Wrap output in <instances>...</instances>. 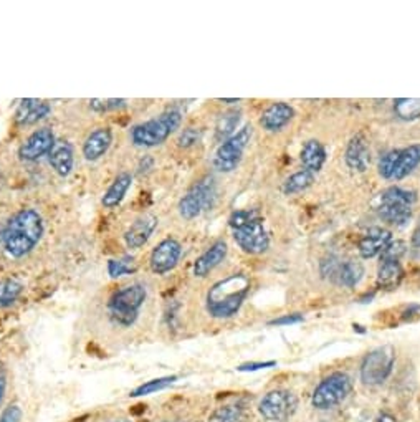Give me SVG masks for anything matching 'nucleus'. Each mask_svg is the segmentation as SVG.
<instances>
[{"label": "nucleus", "mask_w": 420, "mask_h": 422, "mask_svg": "<svg viewBox=\"0 0 420 422\" xmlns=\"http://www.w3.org/2000/svg\"><path fill=\"white\" fill-rule=\"evenodd\" d=\"M182 123V113L179 110H169L158 118H152L149 121L137 124L131 129V143L137 147H156L168 139L170 134L175 133Z\"/></svg>", "instance_id": "nucleus-4"}, {"label": "nucleus", "mask_w": 420, "mask_h": 422, "mask_svg": "<svg viewBox=\"0 0 420 422\" xmlns=\"http://www.w3.org/2000/svg\"><path fill=\"white\" fill-rule=\"evenodd\" d=\"M137 270L135 258L133 257H123L118 261H109L108 262V273L111 278H119L123 275H131Z\"/></svg>", "instance_id": "nucleus-32"}, {"label": "nucleus", "mask_w": 420, "mask_h": 422, "mask_svg": "<svg viewBox=\"0 0 420 422\" xmlns=\"http://www.w3.org/2000/svg\"><path fill=\"white\" fill-rule=\"evenodd\" d=\"M174 381H177V376H168V378H159V379H152V381H147L144 384H141V386H137L135 391L131 393L133 397L137 396H147V394L152 393H158L163 391L168 386H170Z\"/></svg>", "instance_id": "nucleus-31"}, {"label": "nucleus", "mask_w": 420, "mask_h": 422, "mask_svg": "<svg viewBox=\"0 0 420 422\" xmlns=\"http://www.w3.org/2000/svg\"><path fill=\"white\" fill-rule=\"evenodd\" d=\"M43 219L35 209L18 211L2 230V244L13 258H22L34 250L43 235Z\"/></svg>", "instance_id": "nucleus-1"}, {"label": "nucleus", "mask_w": 420, "mask_h": 422, "mask_svg": "<svg viewBox=\"0 0 420 422\" xmlns=\"http://www.w3.org/2000/svg\"><path fill=\"white\" fill-rule=\"evenodd\" d=\"M250 291V278L243 273H233L212 285L207 294V312L210 317L224 319L238 313Z\"/></svg>", "instance_id": "nucleus-2"}, {"label": "nucleus", "mask_w": 420, "mask_h": 422, "mask_svg": "<svg viewBox=\"0 0 420 422\" xmlns=\"http://www.w3.org/2000/svg\"><path fill=\"white\" fill-rule=\"evenodd\" d=\"M242 409L237 406H224L214 411L207 422H242Z\"/></svg>", "instance_id": "nucleus-33"}, {"label": "nucleus", "mask_w": 420, "mask_h": 422, "mask_svg": "<svg viewBox=\"0 0 420 422\" xmlns=\"http://www.w3.org/2000/svg\"><path fill=\"white\" fill-rule=\"evenodd\" d=\"M299 161H302L303 169L309 171V173L316 174L318 171H321L323 164L326 161V150L318 139H309L302 147L299 152Z\"/></svg>", "instance_id": "nucleus-22"}, {"label": "nucleus", "mask_w": 420, "mask_h": 422, "mask_svg": "<svg viewBox=\"0 0 420 422\" xmlns=\"http://www.w3.org/2000/svg\"><path fill=\"white\" fill-rule=\"evenodd\" d=\"M404 278V268L400 262L395 261H381L379 270H377V286L379 289H395L399 286Z\"/></svg>", "instance_id": "nucleus-24"}, {"label": "nucleus", "mask_w": 420, "mask_h": 422, "mask_svg": "<svg viewBox=\"0 0 420 422\" xmlns=\"http://www.w3.org/2000/svg\"><path fill=\"white\" fill-rule=\"evenodd\" d=\"M410 245L415 249H420V222L412 232V237H410Z\"/></svg>", "instance_id": "nucleus-42"}, {"label": "nucleus", "mask_w": 420, "mask_h": 422, "mask_svg": "<svg viewBox=\"0 0 420 422\" xmlns=\"http://www.w3.org/2000/svg\"><path fill=\"white\" fill-rule=\"evenodd\" d=\"M405 252H407V244L402 242V240H392L384 252L381 253V261H395L400 262V258L404 257Z\"/></svg>", "instance_id": "nucleus-35"}, {"label": "nucleus", "mask_w": 420, "mask_h": 422, "mask_svg": "<svg viewBox=\"0 0 420 422\" xmlns=\"http://www.w3.org/2000/svg\"><path fill=\"white\" fill-rule=\"evenodd\" d=\"M158 227V217L156 216H142L140 219L133 222V225L129 227L124 234V242L129 249H141L147 244V240L151 239L152 232Z\"/></svg>", "instance_id": "nucleus-16"}, {"label": "nucleus", "mask_w": 420, "mask_h": 422, "mask_svg": "<svg viewBox=\"0 0 420 422\" xmlns=\"http://www.w3.org/2000/svg\"><path fill=\"white\" fill-rule=\"evenodd\" d=\"M182 255V245L172 237H168L152 249L149 267L156 275H165L177 267Z\"/></svg>", "instance_id": "nucleus-12"}, {"label": "nucleus", "mask_w": 420, "mask_h": 422, "mask_svg": "<svg viewBox=\"0 0 420 422\" xmlns=\"http://www.w3.org/2000/svg\"><path fill=\"white\" fill-rule=\"evenodd\" d=\"M374 422H397V421L392 416H389V414H381Z\"/></svg>", "instance_id": "nucleus-43"}, {"label": "nucleus", "mask_w": 420, "mask_h": 422, "mask_svg": "<svg viewBox=\"0 0 420 422\" xmlns=\"http://www.w3.org/2000/svg\"><path fill=\"white\" fill-rule=\"evenodd\" d=\"M215 180L212 176H205V178L194 183L192 187L186 192V196L179 201V214L186 220L197 219L202 212L212 207V204L215 201Z\"/></svg>", "instance_id": "nucleus-7"}, {"label": "nucleus", "mask_w": 420, "mask_h": 422, "mask_svg": "<svg viewBox=\"0 0 420 422\" xmlns=\"http://www.w3.org/2000/svg\"><path fill=\"white\" fill-rule=\"evenodd\" d=\"M128 101L126 100H116V98H109V100H91L90 101V108L96 111V113H106V111H114V110H121L126 106Z\"/></svg>", "instance_id": "nucleus-36"}, {"label": "nucleus", "mask_w": 420, "mask_h": 422, "mask_svg": "<svg viewBox=\"0 0 420 422\" xmlns=\"http://www.w3.org/2000/svg\"><path fill=\"white\" fill-rule=\"evenodd\" d=\"M113 143V131L109 128H96L83 143V156L86 161H98L108 152Z\"/></svg>", "instance_id": "nucleus-19"}, {"label": "nucleus", "mask_w": 420, "mask_h": 422, "mask_svg": "<svg viewBox=\"0 0 420 422\" xmlns=\"http://www.w3.org/2000/svg\"><path fill=\"white\" fill-rule=\"evenodd\" d=\"M133 184V176L129 173H121L116 176V179L113 180V184L109 185L108 191L104 192L103 199H101V204L106 209H114L118 207L119 204L123 202L124 196H126V192L129 191V187H131Z\"/></svg>", "instance_id": "nucleus-23"}, {"label": "nucleus", "mask_w": 420, "mask_h": 422, "mask_svg": "<svg viewBox=\"0 0 420 422\" xmlns=\"http://www.w3.org/2000/svg\"><path fill=\"white\" fill-rule=\"evenodd\" d=\"M50 166L55 169V173L62 178L72 174L73 164H75V151L68 141H57L53 150L48 154Z\"/></svg>", "instance_id": "nucleus-21"}, {"label": "nucleus", "mask_w": 420, "mask_h": 422, "mask_svg": "<svg viewBox=\"0 0 420 422\" xmlns=\"http://www.w3.org/2000/svg\"><path fill=\"white\" fill-rule=\"evenodd\" d=\"M364 277V265L358 261H348L344 263H339L338 270H336L333 280L341 286L346 289H353L356 286Z\"/></svg>", "instance_id": "nucleus-26"}, {"label": "nucleus", "mask_w": 420, "mask_h": 422, "mask_svg": "<svg viewBox=\"0 0 420 422\" xmlns=\"http://www.w3.org/2000/svg\"><path fill=\"white\" fill-rule=\"evenodd\" d=\"M420 164V143L419 145H410L409 147H404L399 152V159H397L394 179L400 180L407 178L409 174H412L417 166Z\"/></svg>", "instance_id": "nucleus-25"}, {"label": "nucleus", "mask_w": 420, "mask_h": 422, "mask_svg": "<svg viewBox=\"0 0 420 422\" xmlns=\"http://www.w3.org/2000/svg\"><path fill=\"white\" fill-rule=\"evenodd\" d=\"M113 422H131V421H128V419H116V421H113Z\"/></svg>", "instance_id": "nucleus-45"}, {"label": "nucleus", "mask_w": 420, "mask_h": 422, "mask_svg": "<svg viewBox=\"0 0 420 422\" xmlns=\"http://www.w3.org/2000/svg\"><path fill=\"white\" fill-rule=\"evenodd\" d=\"M240 123V111H227L219 118V121L215 124V133L219 139H229L233 136V131L237 129Z\"/></svg>", "instance_id": "nucleus-30"}, {"label": "nucleus", "mask_w": 420, "mask_h": 422, "mask_svg": "<svg viewBox=\"0 0 420 422\" xmlns=\"http://www.w3.org/2000/svg\"><path fill=\"white\" fill-rule=\"evenodd\" d=\"M24 291V285L17 278H6L0 282V308H8L18 300Z\"/></svg>", "instance_id": "nucleus-28"}, {"label": "nucleus", "mask_w": 420, "mask_h": 422, "mask_svg": "<svg viewBox=\"0 0 420 422\" xmlns=\"http://www.w3.org/2000/svg\"><path fill=\"white\" fill-rule=\"evenodd\" d=\"M55 134L50 128H40L30 134L25 139V143L18 147V157L25 162L39 161L40 157L50 154V151L53 150Z\"/></svg>", "instance_id": "nucleus-13"}, {"label": "nucleus", "mask_w": 420, "mask_h": 422, "mask_svg": "<svg viewBox=\"0 0 420 422\" xmlns=\"http://www.w3.org/2000/svg\"><path fill=\"white\" fill-rule=\"evenodd\" d=\"M220 101H224V103H238L240 100H220Z\"/></svg>", "instance_id": "nucleus-44"}, {"label": "nucleus", "mask_w": 420, "mask_h": 422, "mask_svg": "<svg viewBox=\"0 0 420 422\" xmlns=\"http://www.w3.org/2000/svg\"><path fill=\"white\" fill-rule=\"evenodd\" d=\"M227 252V244H225L224 240H217L215 244H212L210 247L194 262V275L198 278H205L207 275H210V273L225 261Z\"/></svg>", "instance_id": "nucleus-14"}, {"label": "nucleus", "mask_w": 420, "mask_h": 422, "mask_svg": "<svg viewBox=\"0 0 420 422\" xmlns=\"http://www.w3.org/2000/svg\"><path fill=\"white\" fill-rule=\"evenodd\" d=\"M351 389H353V383H351L348 374L333 373L318 384L315 393H313L311 402L318 409H330V407H334L341 401H344Z\"/></svg>", "instance_id": "nucleus-9"}, {"label": "nucleus", "mask_w": 420, "mask_h": 422, "mask_svg": "<svg viewBox=\"0 0 420 422\" xmlns=\"http://www.w3.org/2000/svg\"><path fill=\"white\" fill-rule=\"evenodd\" d=\"M50 111H52V106L47 101H40L35 98L22 100L15 111V121L22 124V126H29V124H35L43 118H47Z\"/></svg>", "instance_id": "nucleus-20"}, {"label": "nucleus", "mask_w": 420, "mask_h": 422, "mask_svg": "<svg viewBox=\"0 0 420 422\" xmlns=\"http://www.w3.org/2000/svg\"><path fill=\"white\" fill-rule=\"evenodd\" d=\"M198 139H201V134H198L197 129L187 128V129H184L181 136H179L177 143L181 147H191L194 145H197Z\"/></svg>", "instance_id": "nucleus-37"}, {"label": "nucleus", "mask_w": 420, "mask_h": 422, "mask_svg": "<svg viewBox=\"0 0 420 422\" xmlns=\"http://www.w3.org/2000/svg\"><path fill=\"white\" fill-rule=\"evenodd\" d=\"M391 242H392V234L389 230L374 227V229L369 230L367 234L359 240L358 250L363 258H374L384 252V250L389 247Z\"/></svg>", "instance_id": "nucleus-18"}, {"label": "nucleus", "mask_w": 420, "mask_h": 422, "mask_svg": "<svg viewBox=\"0 0 420 422\" xmlns=\"http://www.w3.org/2000/svg\"><path fill=\"white\" fill-rule=\"evenodd\" d=\"M315 183V174L309 173V171H298V173H294L290 176L288 179L285 180L283 184V192L286 196H293V194L303 192L306 191V189Z\"/></svg>", "instance_id": "nucleus-27"}, {"label": "nucleus", "mask_w": 420, "mask_h": 422, "mask_svg": "<svg viewBox=\"0 0 420 422\" xmlns=\"http://www.w3.org/2000/svg\"><path fill=\"white\" fill-rule=\"evenodd\" d=\"M298 407L297 397L290 391H271L260 402V414L271 422H285L294 414Z\"/></svg>", "instance_id": "nucleus-11"}, {"label": "nucleus", "mask_w": 420, "mask_h": 422, "mask_svg": "<svg viewBox=\"0 0 420 422\" xmlns=\"http://www.w3.org/2000/svg\"><path fill=\"white\" fill-rule=\"evenodd\" d=\"M399 152H400V150H392L389 152H386V154L381 157L377 169H379V176L382 179H394L397 159H399Z\"/></svg>", "instance_id": "nucleus-34"}, {"label": "nucleus", "mask_w": 420, "mask_h": 422, "mask_svg": "<svg viewBox=\"0 0 420 422\" xmlns=\"http://www.w3.org/2000/svg\"><path fill=\"white\" fill-rule=\"evenodd\" d=\"M6 388H7V369H6V364L0 363V401H2Z\"/></svg>", "instance_id": "nucleus-41"}, {"label": "nucleus", "mask_w": 420, "mask_h": 422, "mask_svg": "<svg viewBox=\"0 0 420 422\" xmlns=\"http://www.w3.org/2000/svg\"><path fill=\"white\" fill-rule=\"evenodd\" d=\"M344 161L349 169L364 173L371 164V147H369L367 139L363 134H356L349 141L344 152Z\"/></svg>", "instance_id": "nucleus-15"}, {"label": "nucleus", "mask_w": 420, "mask_h": 422, "mask_svg": "<svg viewBox=\"0 0 420 422\" xmlns=\"http://www.w3.org/2000/svg\"><path fill=\"white\" fill-rule=\"evenodd\" d=\"M303 322V315H285V317L275 318L271 319L270 324H276V327H285V324H294V323H302Z\"/></svg>", "instance_id": "nucleus-38"}, {"label": "nucleus", "mask_w": 420, "mask_h": 422, "mask_svg": "<svg viewBox=\"0 0 420 422\" xmlns=\"http://www.w3.org/2000/svg\"><path fill=\"white\" fill-rule=\"evenodd\" d=\"M22 417V411L20 407L17 406H11L4 411V414L0 416V422H18Z\"/></svg>", "instance_id": "nucleus-39"}, {"label": "nucleus", "mask_w": 420, "mask_h": 422, "mask_svg": "<svg viewBox=\"0 0 420 422\" xmlns=\"http://www.w3.org/2000/svg\"><path fill=\"white\" fill-rule=\"evenodd\" d=\"M276 361H260V363H247L238 366V371H242V373H247V371H258V369H266L271 368V366H275Z\"/></svg>", "instance_id": "nucleus-40"}, {"label": "nucleus", "mask_w": 420, "mask_h": 422, "mask_svg": "<svg viewBox=\"0 0 420 422\" xmlns=\"http://www.w3.org/2000/svg\"><path fill=\"white\" fill-rule=\"evenodd\" d=\"M233 240L248 255H260L270 247V237L263 220L252 211H235L229 219Z\"/></svg>", "instance_id": "nucleus-3"}, {"label": "nucleus", "mask_w": 420, "mask_h": 422, "mask_svg": "<svg viewBox=\"0 0 420 422\" xmlns=\"http://www.w3.org/2000/svg\"><path fill=\"white\" fill-rule=\"evenodd\" d=\"M394 113L402 121H414L420 118V98H397Z\"/></svg>", "instance_id": "nucleus-29"}, {"label": "nucleus", "mask_w": 420, "mask_h": 422, "mask_svg": "<svg viewBox=\"0 0 420 422\" xmlns=\"http://www.w3.org/2000/svg\"><path fill=\"white\" fill-rule=\"evenodd\" d=\"M395 363V353L392 346H381L366 355L361 364V379L364 384L376 386L384 383L392 373Z\"/></svg>", "instance_id": "nucleus-10"}, {"label": "nucleus", "mask_w": 420, "mask_h": 422, "mask_svg": "<svg viewBox=\"0 0 420 422\" xmlns=\"http://www.w3.org/2000/svg\"><path fill=\"white\" fill-rule=\"evenodd\" d=\"M146 296V286L141 284H133L118 290L108 303L109 317L113 318L114 323L121 324V327H131L137 319Z\"/></svg>", "instance_id": "nucleus-6"}, {"label": "nucleus", "mask_w": 420, "mask_h": 422, "mask_svg": "<svg viewBox=\"0 0 420 422\" xmlns=\"http://www.w3.org/2000/svg\"><path fill=\"white\" fill-rule=\"evenodd\" d=\"M293 116V106L283 103V101H278V103L270 105L269 108L263 111L260 116V126L270 133L281 131L286 124L292 121Z\"/></svg>", "instance_id": "nucleus-17"}, {"label": "nucleus", "mask_w": 420, "mask_h": 422, "mask_svg": "<svg viewBox=\"0 0 420 422\" xmlns=\"http://www.w3.org/2000/svg\"><path fill=\"white\" fill-rule=\"evenodd\" d=\"M415 201H417V196L414 191L394 185L381 194L377 216L391 225H405L412 217Z\"/></svg>", "instance_id": "nucleus-5"}, {"label": "nucleus", "mask_w": 420, "mask_h": 422, "mask_svg": "<svg viewBox=\"0 0 420 422\" xmlns=\"http://www.w3.org/2000/svg\"><path fill=\"white\" fill-rule=\"evenodd\" d=\"M252 126L247 124V126H243L237 134L225 139L222 145L217 147L214 156V168L219 171V173H232V171L238 168L243 151L247 150L248 143H250L252 139Z\"/></svg>", "instance_id": "nucleus-8"}]
</instances>
